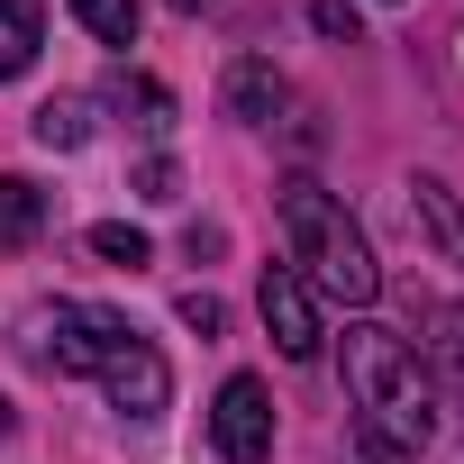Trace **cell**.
Listing matches in <instances>:
<instances>
[{"label": "cell", "instance_id": "6da1fadb", "mask_svg": "<svg viewBox=\"0 0 464 464\" xmlns=\"http://www.w3.org/2000/svg\"><path fill=\"white\" fill-rule=\"evenodd\" d=\"M346 401L364 410V437H382V446H428L437 437V392H428V373H419V355H410V337H392V328H346Z\"/></svg>", "mask_w": 464, "mask_h": 464}, {"label": "cell", "instance_id": "7a4b0ae2", "mask_svg": "<svg viewBox=\"0 0 464 464\" xmlns=\"http://www.w3.org/2000/svg\"><path fill=\"white\" fill-rule=\"evenodd\" d=\"M283 237H292V274H301L310 292H328V301H346V310H364V301L382 292V265H373V246H364V227H355L346 200L319 191L310 173L283 182Z\"/></svg>", "mask_w": 464, "mask_h": 464}, {"label": "cell", "instance_id": "3957f363", "mask_svg": "<svg viewBox=\"0 0 464 464\" xmlns=\"http://www.w3.org/2000/svg\"><path fill=\"white\" fill-rule=\"evenodd\" d=\"M119 328H128L119 310H92V301H37V310L19 319V355L46 364V373H92V364L110 355Z\"/></svg>", "mask_w": 464, "mask_h": 464}, {"label": "cell", "instance_id": "277c9868", "mask_svg": "<svg viewBox=\"0 0 464 464\" xmlns=\"http://www.w3.org/2000/svg\"><path fill=\"white\" fill-rule=\"evenodd\" d=\"M92 382H101V392H110V410H119V419H137V428H146V419H164V401H173V373H164V355H155L137 328H119V337H110V355L92 364Z\"/></svg>", "mask_w": 464, "mask_h": 464}, {"label": "cell", "instance_id": "5b68a950", "mask_svg": "<svg viewBox=\"0 0 464 464\" xmlns=\"http://www.w3.org/2000/svg\"><path fill=\"white\" fill-rule=\"evenodd\" d=\"M209 446H218L227 464H265V455H274V392H265L256 373H227V382H218Z\"/></svg>", "mask_w": 464, "mask_h": 464}, {"label": "cell", "instance_id": "8992f818", "mask_svg": "<svg viewBox=\"0 0 464 464\" xmlns=\"http://www.w3.org/2000/svg\"><path fill=\"white\" fill-rule=\"evenodd\" d=\"M256 301H265V328H274V346H283L292 364H310V355H319V337H328V328H319V301H310V283H301L292 265H274Z\"/></svg>", "mask_w": 464, "mask_h": 464}, {"label": "cell", "instance_id": "52a82bcc", "mask_svg": "<svg viewBox=\"0 0 464 464\" xmlns=\"http://www.w3.org/2000/svg\"><path fill=\"white\" fill-rule=\"evenodd\" d=\"M410 227H419V237H428L446 265H464V200H455L446 182H428V173L410 182Z\"/></svg>", "mask_w": 464, "mask_h": 464}, {"label": "cell", "instance_id": "ba28073f", "mask_svg": "<svg viewBox=\"0 0 464 464\" xmlns=\"http://www.w3.org/2000/svg\"><path fill=\"white\" fill-rule=\"evenodd\" d=\"M37 227H46V191H37V182H19V173H0V256L37 246Z\"/></svg>", "mask_w": 464, "mask_h": 464}, {"label": "cell", "instance_id": "9c48e42d", "mask_svg": "<svg viewBox=\"0 0 464 464\" xmlns=\"http://www.w3.org/2000/svg\"><path fill=\"white\" fill-rule=\"evenodd\" d=\"M274 110H283V73L274 64H237V73H227V119L274 128Z\"/></svg>", "mask_w": 464, "mask_h": 464}, {"label": "cell", "instance_id": "30bf717a", "mask_svg": "<svg viewBox=\"0 0 464 464\" xmlns=\"http://www.w3.org/2000/svg\"><path fill=\"white\" fill-rule=\"evenodd\" d=\"M37 146H55V155H73V146H92V101H82V92H64V101H46V110H37Z\"/></svg>", "mask_w": 464, "mask_h": 464}, {"label": "cell", "instance_id": "8fae6325", "mask_svg": "<svg viewBox=\"0 0 464 464\" xmlns=\"http://www.w3.org/2000/svg\"><path fill=\"white\" fill-rule=\"evenodd\" d=\"M37 64V10L28 0H0V82Z\"/></svg>", "mask_w": 464, "mask_h": 464}, {"label": "cell", "instance_id": "7c38bea8", "mask_svg": "<svg viewBox=\"0 0 464 464\" xmlns=\"http://www.w3.org/2000/svg\"><path fill=\"white\" fill-rule=\"evenodd\" d=\"M73 19H82L101 46H137V0H73Z\"/></svg>", "mask_w": 464, "mask_h": 464}, {"label": "cell", "instance_id": "4fadbf2b", "mask_svg": "<svg viewBox=\"0 0 464 464\" xmlns=\"http://www.w3.org/2000/svg\"><path fill=\"white\" fill-rule=\"evenodd\" d=\"M92 256H101V265H128V274H137V265H146L155 246H146V227H128V218H101V227H92Z\"/></svg>", "mask_w": 464, "mask_h": 464}, {"label": "cell", "instance_id": "5bb4252c", "mask_svg": "<svg viewBox=\"0 0 464 464\" xmlns=\"http://www.w3.org/2000/svg\"><path fill=\"white\" fill-rule=\"evenodd\" d=\"M119 101L137 110V128H164V119H173V101H164V82H119Z\"/></svg>", "mask_w": 464, "mask_h": 464}, {"label": "cell", "instance_id": "9a60e30c", "mask_svg": "<svg viewBox=\"0 0 464 464\" xmlns=\"http://www.w3.org/2000/svg\"><path fill=\"white\" fill-rule=\"evenodd\" d=\"M428 328H437V355L464 373V301H446V310H428Z\"/></svg>", "mask_w": 464, "mask_h": 464}, {"label": "cell", "instance_id": "2e32d148", "mask_svg": "<svg viewBox=\"0 0 464 464\" xmlns=\"http://www.w3.org/2000/svg\"><path fill=\"white\" fill-rule=\"evenodd\" d=\"M310 28H319V37H346V46L364 37V19H355V0H319V10H310Z\"/></svg>", "mask_w": 464, "mask_h": 464}, {"label": "cell", "instance_id": "e0dca14e", "mask_svg": "<svg viewBox=\"0 0 464 464\" xmlns=\"http://www.w3.org/2000/svg\"><path fill=\"white\" fill-rule=\"evenodd\" d=\"M137 191H146V200H182V173H173V155L137 164Z\"/></svg>", "mask_w": 464, "mask_h": 464}, {"label": "cell", "instance_id": "ac0fdd59", "mask_svg": "<svg viewBox=\"0 0 464 464\" xmlns=\"http://www.w3.org/2000/svg\"><path fill=\"white\" fill-rule=\"evenodd\" d=\"M218 319H227V310H218L209 292H182V328H200V337H218Z\"/></svg>", "mask_w": 464, "mask_h": 464}, {"label": "cell", "instance_id": "d6986e66", "mask_svg": "<svg viewBox=\"0 0 464 464\" xmlns=\"http://www.w3.org/2000/svg\"><path fill=\"white\" fill-rule=\"evenodd\" d=\"M346 464H401V446H382V437H364V428H355V446H346Z\"/></svg>", "mask_w": 464, "mask_h": 464}, {"label": "cell", "instance_id": "ffe728a7", "mask_svg": "<svg viewBox=\"0 0 464 464\" xmlns=\"http://www.w3.org/2000/svg\"><path fill=\"white\" fill-rule=\"evenodd\" d=\"M173 10H182V19H200V10H218V0H173Z\"/></svg>", "mask_w": 464, "mask_h": 464}]
</instances>
